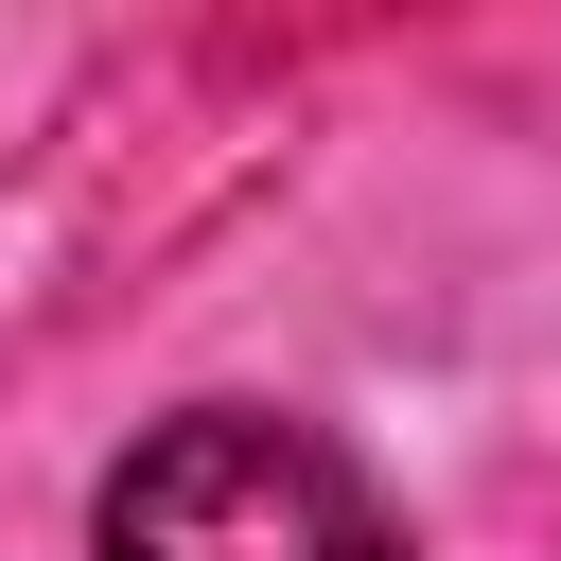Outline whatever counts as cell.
Wrapping results in <instances>:
<instances>
[{"label": "cell", "mask_w": 561, "mask_h": 561, "mask_svg": "<svg viewBox=\"0 0 561 561\" xmlns=\"http://www.w3.org/2000/svg\"><path fill=\"white\" fill-rule=\"evenodd\" d=\"M105 561H421L403 508L280 403H175L140 421V456L88 491Z\"/></svg>", "instance_id": "1"}]
</instances>
